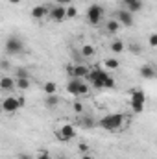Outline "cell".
Masks as SVG:
<instances>
[{
	"mask_svg": "<svg viewBox=\"0 0 157 159\" xmlns=\"http://www.w3.org/2000/svg\"><path fill=\"white\" fill-rule=\"evenodd\" d=\"M9 2H15V4H17V2H20V0H9Z\"/></svg>",
	"mask_w": 157,
	"mask_h": 159,
	"instance_id": "cell-36",
	"label": "cell"
},
{
	"mask_svg": "<svg viewBox=\"0 0 157 159\" xmlns=\"http://www.w3.org/2000/svg\"><path fill=\"white\" fill-rule=\"evenodd\" d=\"M115 87V78L113 76H107V80H105V89H113Z\"/></svg>",
	"mask_w": 157,
	"mask_h": 159,
	"instance_id": "cell-27",
	"label": "cell"
},
{
	"mask_svg": "<svg viewBox=\"0 0 157 159\" xmlns=\"http://www.w3.org/2000/svg\"><path fill=\"white\" fill-rule=\"evenodd\" d=\"M2 69H9V61H7V59L2 61Z\"/></svg>",
	"mask_w": 157,
	"mask_h": 159,
	"instance_id": "cell-34",
	"label": "cell"
},
{
	"mask_svg": "<svg viewBox=\"0 0 157 159\" xmlns=\"http://www.w3.org/2000/svg\"><path fill=\"white\" fill-rule=\"evenodd\" d=\"M102 19H104V7L98 6V4L89 6V9H87V20H89L92 26H96V24H100Z\"/></svg>",
	"mask_w": 157,
	"mask_h": 159,
	"instance_id": "cell-6",
	"label": "cell"
},
{
	"mask_svg": "<svg viewBox=\"0 0 157 159\" xmlns=\"http://www.w3.org/2000/svg\"><path fill=\"white\" fill-rule=\"evenodd\" d=\"M4 48H6V54L17 56V54H22L24 52V43H22V39L19 35H9L6 39V46Z\"/></svg>",
	"mask_w": 157,
	"mask_h": 159,
	"instance_id": "cell-4",
	"label": "cell"
},
{
	"mask_svg": "<svg viewBox=\"0 0 157 159\" xmlns=\"http://www.w3.org/2000/svg\"><path fill=\"white\" fill-rule=\"evenodd\" d=\"M56 91H57V85L54 81H46L44 83V94H56Z\"/></svg>",
	"mask_w": 157,
	"mask_h": 159,
	"instance_id": "cell-20",
	"label": "cell"
},
{
	"mask_svg": "<svg viewBox=\"0 0 157 159\" xmlns=\"http://www.w3.org/2000/svg\"><path fill=\"white\" fill-rule=\"evenodd\" d=\"M81 159H92V157H91L89 154H83V157H81Z\"/></svg>",
	"mask_w": 157,
	"mask_h": 159,
	"instance_id": "cell-35",
	"label": "cell"
},
{
	"mask_svg": "<svg viewBox=\"0 0 157 159\" xmlns=\"http://www.w3.org/2000/svg\"><path fill=\"white\" fill-rule=\"evenodd\" d=\"M105 67L111 69V70H117L118 67H120V63H118V59H107L105 61Z\"/></svg>",
	"mask_w": 157,
	"mask_h": 159,
	"instance_id": "cell-24",
	"label": "cell"
},
{
	"mask_svg": "<svg viewBox=\"0 0 157 159\" xmlns=\"http://www.w3.org/2000/svg\"><path fill=\"white\" fill-rule=\"evenodd\" d=\"M111 52H115V54L124 52V43H122V41H113V44H111Z\"/></svg>",
	"mask_w": 157,
	"mask_h": 159,
	"instance_id": "cell-22",
	"label": "cell"
},
{
	"mask_svg": "<svg viewBox=\"0 0 157 159\" xmlns=\"http://www.w3.org/2000/svg\"><path fill=\"white\" fill-rule=\"evenodd\" d=\"M117 20L122 24V26H133V13L129 11V9H126V7H122V9H118V13H117Z\"/></svg>",
	"mask_w": 157,
	"mask_h": 159,
	"instance_id": "cell-10",
	"label": "cell"
},
{
	"mask_svg": "<svg viewBox=\"0 0 157 159\" xmlns=\"http://www.w3.org/2000/svg\"><path fill=\"white\" fill-rule=\"evenodd\" d=\"M92 54H94V48L91 44H83L81 46V57H91Z\"/></svg>",
	"mask_w": 157,
	"mask_h": 159,
	"instance_id": "cell-21",
	"label": "cell"
},
{
	"mask_svg": "<svg viewBox=\"0 0 157 159\" xmlns=\"http://www.w3.org/2000/svg\"><path fill=\"white\" fill-rule=\"evenodd\" d=\"M20 78H32L30 70L24 69V67H17V69H15V80H20Z\"/></svg>",
	"mask_w": 157,
	"mask_h": 159,
	"instance_id": "cell-17",
	"label": "cell"
},
{
	"mask_svg": "<svg viewBox=\"0 0 157 159\" xmlns=\"http://www.w3.org/2000/svg\"><path fill=\"white\" fill-rule=\"evenodd\" d=\"M19 159H34V157H32L30 154H24V152H22V154H19Z\"/></svg>",
	"mask_w": 157,
	"mask_h": 159,
	"instance_id": "cell-33",
	"label": "cell"
},
{
	"mask_svg": "<svg viewBox=\"0 0 157 159\" xmlns=\"http://www.w3.org/2000/svg\"><path fill=\"white\" fill-rule=\"evenodd\" d=\"M74 111H76V113H81V111H83V106H81L79 102H76V104H74Z\"/></svg>",
	"mask_w": 157,
	"mask_h": 159,
	"instance_id": "cell-31",
	"label": "cell"
},
{
	"mask_svg": "<svg viewBox=\"0 0 157 159\" xmlns=\"http://www.w3.org/2000/svg\"><path fill=\"white\" fill-rule=\"evenodd\" d=\"M30 85H32V78H20V80H17V89H20V91L30 89Z\"/></svg>",
	"mask_w": 157,
	"mask_h": 159,
	"instance_id": "cell-19",
	"label": "cell"
},
{
	"mask_svg": "<svg viewBox=\"0 0 157 159\" xmlns=\"http://www.w3.org/2000/svg\"><path fill=\"white\" fill-rule=\"evenodd\" d=\"M56 135H57L59 141H70V139L76 137V128H74L72 124H63L61 129L56 131Z\"/></svg>",
	"mask_w": 157,
	"mask_h": 159,
	"instance_id": "cell-9",
	"label": "cell"
},
{
	"mask_svg": "<svg viewBox=\"0 0 157 159\" xmlns=\"http://www.w3.org/2000/svg\"><path fill=\"white\" fill-rule=\"evenodd\" d=\"M107 72L105 70H102V69H91V72L87 74V78L89 80V83L92 85V87H96V89H105V80H107Z\"/></svg>",
	"mask_w": 157,
	"mask_h": 159,
	"instance_id": "cell-2",
	"label": "cell"
},
{
	"mask_svg": "<svg viewBox=\"0 0 157 159\" xmlns=\"http://www.w3.org/2000/svg\"><path fill=\"white\" fill-rule=\"evenodd\" d=\"M81 126L91 129V128H94L96 124H94V119H91V117H83V119H81Z\"/></svg>",
	"mask_w": 157,
	"mask_h": 159,
	"instance_id": "cell-23",
	"label": "cell"
},
{
	"mask_svg": "<svg viewBox=\"0 0 157 159\" xmlns=\"http://www.w3.org/2000/svg\"><path fill=\"white\" fill-rule=\"evenodd\" d=\"M50 7H52L50 4H41V6H35V7L32 9V17H34V19H37V20H39V19H44V17H48V15H50Z\"/></svg>",
	"mask_w": 157,
	"mask_h": 159,
	"instance_id": "cell-12",
	"label": "cell"
},
{
	"mask_svg": "<svg viewBox=\"0 0 157 159\" xmlns=\"http://www.w3.org/2000/svg\"><path fill=\"white\" fill-rule=\"evenodd\" d=\"M37 159H50V154L48 152H39L37 154Z\"/></svg>",
	"mask_w": 157,
	"mask_h": 159,
	"instance_id": "cell-29",
	"label": "cell"
},
{
	"mask_svg": "<svg viewBox=\"0 0 157 159\" xmlns=\"http://www.w3.org/2000/svg\"><path fill=\"white\" fill-rule=\"evenodd\" d=\"M67 91L69 94H74V96H85L89 93V85L83 83V80L79 78H70L67 83Z\"/></svg>",
	"mask_w": 157,
	"mask_h": 159,
	"instance_id": "cell-3",
	"label": "cell"
},
{
	"mask_svg": "<svg viewBox=\"0 0 157 159\" xmlns=\"http://www.w3.org/2000/svg\"><path fill=\"white\" fill-rule=\"evenodd\" d=\"M78 15V9L74 6H67V19H74Z\"/></svg>",
	"mask_w": 157,
	"mask_h": 159,
	"instance_id": "cell-25",
	"label": "cell"
},
{
	"mask_svg": "<svg viewBox=\"0 0 157 159\" xmlns=\"http://www.w3.org/2000/svg\"><path fill=\"white\" fill-rule=\"evenodd\" d=\"M120 26H122V24L118 22L117 19H115V20H107V24H105V28H107L109 34H117L118 30H120Z\"/></svg>",
	"mask_w": 157,
	"mask_h": 159,
	"instance_id": "cell-18",
	"label": "cell"
},
{
	"mask_svg": "<svg viewBox=\"0 0 157 159\" xmlns=\"http://www.w3.org/2000/svg\"><path fill=\"white\" fill-rule=\"evenodd\" d=\"M144 104H146V96L141 89L131 91V107L135 113H142L144 111Z\"/></svg>",
	"mask_w": 157,
	"mask_h": 159,
	"instance_id": "cell-5",
	"label": "cell"
},
{
	"mask_svg": "<svg viewBox=\"0 0 157 159\" xmlns=\"http://www.w3.org/2000/svg\"><path fill=\"white\" fill-rule=\"evenodd\" d=\"M61 159H65V157H61Z\"/></svg>",
	"mask_w": 157,
	"mask_h": 159,
	"instance_id": "cell-37",
	"label": "cell"
},
{
	"mask_svg": "<svg viewBox=\"0 0 157 159\" xmlns=\"http://www.w3.org/2000/svg\"><path fill=\"white\" fill-rule=\"evenodd\" d=\"M67 74L72 78V74H74V65H67Z\"/></svg>",
	"mask_w": 157,
	"mask_h": 159,
	"instance_id": "cell-30",
	"label": "cell"
},
{
	"mask_svg": "<svg viewBox=\"0 0 157 159\" xmlns=\"http://www.w3.org/2000/svg\"><path fill=\"white\" fill-rule=\"evenodd\" d=\"M124 2V7L129 9L131 13H137L142 9V0H122Z\"/></svg>",
	"mask_w": 157,
	"mask_h": 159,
	"instance_id": "cell-15",
	"label": "cell"
},
{
	"mask_svg": "<svg viewBox=\"0 0 157 159\" xmlns=\"http://www.w3.org/2000/svg\"><path fill=\"white\" fill-rule=\"evenodd\" d=\"M24 104V98H15V96H7V98H4V102H2V109L6 111V113H15V111H19L20 109V106Z\"/></svg>",
	"mask_w": 157,
	"mask_h": 159,
	"instance_id": "cell-7",
	"label": "cell"
},
{
	"mask_svg": "<svg viewBox=\"0 0 157 159\" xmlns=\"http://www.w3.org/2000/svg\"><path fill=\"white\" fill-rule=\"evenodd\" d=\"M148 44H150L152 48H157V34H152V35H150V39H148Z\"/></svg>",
	"mask_w": 157,
	"mask_h": 159,
	"instance_id": "cell-26",
	"label": "cell"
},
{
	"mask_svg": "<svg viewBox=\"0 0 157 159\" xmlns=\"http://www.w3.org/2000/svg\"><path fill=\"white\" fill-rule=\"evenodd\" d=\"M54 2H56V4H59V6H69L72 0H54Z\"/></svg>",
	"mask_w": 157,
	"mask_h": 159,
	"instance_id": "cell-32",
	"label": "cell"
},
{
	"mask_svg": "<svg viewBox=\"0 0 157 159\" xmlns=\"http://www.w3.org/2000/svg\"><path fill=\"white\" fill-rule=\"evenodd\" d=\"M15 87H17V80H15V78L4 76V78L0 80V89H2L4 93H9V91H13Z\"/></svg>",
	"mask_w": 157,
	"mask_h": 159,
	"instance_id": "cell-14",
	"label": "cell"
},
{
	"mask_svg": "<svg viewBox=\"0 0 157 159\" xmlns=\"http://www.w3.org/2000/svg\"><path fill=\"white\" fill-rule=\"evenodd\" d=\"M48 19H50L52 22H63V20L67 19V6H59V4L52 6Z\"/></svg>",
	"mask_w": 157,
	"mask_h": 159,
	"instance_id": "cell-8",
	"label": "cell"
},
{
	"mask_svg": "<svg viewBox=\"0 0 157 159\" xmlns=\"http://www.w3.org/2000/svg\"><path fill=\"white\" fill-rule=\"evenodd\" d=\"M89 72H91V69H89L87 65H81V63H74V74H72V78L85 80Z\"/></svg>",
	"mask_w": 157,
	"mask_h": 159,
	"instance_id": "cell-13",
	"label": "cell"
},
{
	"mask_svg": "<svg viewBox=\"0 0 157 159\" xmlns=\"http://www.w3.org/2000/svg\"><path fill=\"white\" fill-rule=\"evenodd\" d=\"M129 50H131L133 54H141V46H139L137 43H131V44H129Z\"/></svg>",
	"mask_w": 157,
	"mask_h": 159,
	"instance_id": "cell-28",
	"label": "cell"
},
{
	"mask_svg": "<svg viewBox=\"0 0 157 159\" xmlns=\"http://www.w3.org/2000/svg\"><path fill=\"white\" fill-rule=\"evenodd\" d=\"M44 106L48 109H54L56 106H59V94H44Z\"/></svg>",
	"mask_w": 157,
	"mask_h": 159,
	"instance_id": "cell-16",
	"label": "cell"
},
{
	"mask_svg": "<svg viewBox=\"0 0 157 159\" xmlns=\"http://www.w3.org/2000/svg\"><path fill=\"white\" fill-rule=\"evenodd\" d=\"M141 76L144 80H154V78H157V67L154 65V63H146V65H142L141 67Z\"/></svg>",
	"mask_w": 157,
	"mask_h": 159,
	"instance_id": "cell-11",
	"label": "cell"
},
{
	"mask_svg": "<svg viewBox=\"0 0 157 159\" xmlns=\"http://www.w3.org/2000/svg\"><path fill=\"white\" fill-rule=\"evenodd\" d=\"M124 115H120V113H111V115H105L104 119L100 120V126L104 128V129H107V131H117L120 129V126L124 124Z\"/></svg>",
	"mask_w": 157,
	"mask_h": 159,
	"instance_id": "cell-1",
	"label": "cell"
}]
</instances>
